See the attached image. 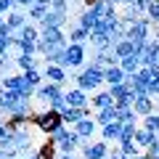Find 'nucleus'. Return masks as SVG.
Wrapping results in <instances>:
<instances>
[{
	"mask_svg": "<svg viewBox=\"0 0 159 159\" xmlns=\"http://www.w3.org/2000/svg\"><path fill=\"white\" fill-rule=\"evenodd\" d=\"M29 125H34L40 130V135H51V133H56L58 127H64V117L58 111H53V109H40V111L32 114V119H29Z\"/></svg>",
	"mask_w": 159,
	"mask_h": 159,
	"instance_id": "obj_1",
	"label": "nucleus"
},
{
	"mask_svg": "<svg viewBox=\"0 0 159 159\" xmlns=\"http://www.w3.org/2000/svg\"><path fill=\"white\" fill-rule=\"evenodd\" d=\"M103 74H106V69L96 66V64H85L74 80H77V88H82L85 93H96L98 88L106 82V80H103Z\"/></svg>",
	"mask_w": 159,
	"mask_h": 159,
	"instance_id": "obj_2",
	"label": "nucleus"
},
{
	"mask_svg": "<svg viewBox=\"0 0 159 159\" xmlns=\"http://www.w3.org/2000/svg\"><path fill=\"white\" fill-rule=\"evenodd\" d=\"M151 27H154V24L148 21L146 16L138 19L135 24H130V27H127L125 40H130L133 45H143V43H148V40H151Z\"/></svg>",
	"mask_w": 159,
	"mask_h": 159,
	"instance_id": "obj_3",
	"label": "nucleus"
},
{
	"mask_svg": "<svg viewBox=\"0 0 159 159\" xmlns=\"http://www.w3.org/2000/svg\"><path fill=\"white\" fill-rule=\"evenodd\" d=\"M34 130H37L34 125H27V127H21V130L13 133V148H16L21 157H29V154L34 151Z\"/></svg>",
	"mask_w": 159,
	"mask_h": 159,
	"instance_id": "obj_4",
	"label": "nucleus"
},
{
	"mask_svg": "<svg viewBox=\"0 0 159 159\" xmlns=\"http://www.w3.org/2000/svg\"><path fill=\"white\" fill-rule=\"evenodd\" d=\"M64 58H66V69H82L88 58L85 43H69L66 51H64Z\"/></svg>",
	"mask_w": 159,
	"mask_h": 159,
	"instance_id": "obj_5",
	"label": "nucleus"
},
{
	"mask_svg": "<svg viewBox=\"0 0 159 159\" xmlns=\"http://www.w3.org/2000/svg\"><path fill=\"white\" fill-rule=\"evenodd\" d=\"M64 93V85H56V82H43V85L37 88V90H34V101H40V103H51L53 98L56 96H61Z\"/></svg>",
	"mask_w": 159,
	"mask_h": 159,
	"instance_id": "obj_6",
	"label": "nucleus"
},
{
	"mask_svg": "<svg viewBox=\"0 0 159 159\" xmlns=\"http://www.w3.org/2000/svg\"><path fill=\"white\" fill-rule=\"evenodd\" d=\"M80 148H82V159H103V157H109V143L106 141H98V143L88 141Z\"/></svg>",
	"mask_w": 159,
	"mask_h": 159,
	"instance_id": "obj_7",
	"label": "nucleus"
},
{
	"mask_svg": "<svg viewBox=\"0 0 159 159\" xmlns=\"http://www.w3.org/2000/svg\"><path fill=\"white\" fill-rule=\"evenodd\" d=\"M98 127H101V125H98L93 117H85L82 122H77V125H74V133H77L82 141H90V138L98 133Z\"/></svg>",
	"mask_w": 159,
	"mask_h": 159,
	"instance_id": "obj_8",
	"label": "nucleus"
},
{
	"mask_svg": "<svg viewBox=\"0 0 159 159\" xmlns=\"http://www.w3.org/2000/svg\"><path fill=\"white\" fill-rule=\"evenodd\" d=\"M122 125H125V122H119V119H114V122L103 125V127H101V141H106V143H119V138H122Z\"/></svg>",
	"mask_w": 159,
	"mask_h": 159,
	"instance_id": "obj_9",
	"label": "nucleus"
},
{
	"mask_svg": "<svg viewBox=\"0 0 159 159\" xmlns=\"http://www.w3.org/2000/svg\"><path fill=\"white\" fill-rule=\"evenodd\" d=\"M90 64H96V66H101V69H109V66H117L119 58L114 56L111 48H101V51H96V56H93Z\"/></svg>",
	"mask_w": 159,
	"mask_h": 159,
	"instance_id": "obj_10",
	"label": "nucleus"
},
{
	"mask_svg": "<svg viewBox=\"0 0 159 159\" xmlns=\"http://www.w3.org/2000/svg\"><path fill=\"white\" fill-rule=\"evenodd\" d=\"M66 101H69V106H74V109H88V106H90V96H88L82 88H72V90H66Z\"/></svg>",
	"mask_w": 159,
	"mask_h": 159,
	"instance_id": "obj_11",
	"label": "nucleus"
},
{
	"mask_svg": "<svg viewBox=\"0 0 159 159\" xmlns=\"http://www.w3.org/2000/svg\"><path fill=\"white\" fill-rule=\"evenodd\" d=\"M45 80L48 82H56V85H64L66 82V77H69V69H64V66H58V64H45Z\"/></svg>",
	"mask_w": 159,
	"mask_h": 159,
	"instance_id": "obj_12",
	"label": "nucleus"
},
{
	"mask_svg": "<svg viewBox=\"0 0 159 159\" xmlns=\"http://www.w3.org/2000/svg\"><path fill=\"white\" fill-rule=\"evenodd\" d=\"M21 93H16V90H6V88H0V109L6 114H11L13 111V106H16L19 101H21Z\"/></svg>",
	"mask_w": 159,
	"mask_h": 159,
	"instance_id": "obj_13",
	"label": "nucleus"
},
{
	"mask_svg": "<svg viewBox=\"0 0 159 159\" xmlns=\"http://www.w3.org/2000/svg\"><path fill=\"white\" fill-rule=\"evenodd\" d=\"M98 13L93 11V8H82V13L77 16V27H82V29H88V32H93V29L98 27Z\"/></svg>",
	"mask_w": 159,
	"mask_h": 159,
	"instance_id": "obj_14",
	"label": "nucleus"
},
{
	"mask_svg": "<svg viewBox=\"0 0 159 159\" xmlns=\"http://www.w3.org/2000/svg\"><path fill=\"white\" fill-rule=\"evenodd\" d=\"M61 117H64V125L74 127V125H77V122H82V119H85V117H90V106H88V109H74V106H69L66 111L61 114Z\"/></svg>",
	"mask_w": 159,
	"mask_h": 159,
	"instance_id": "obj_15",
	"label": "nucleus"
},
{
	"mask_svg": "<svg viewBox=\"0 0 159 159\" xmlns=\"http://www.w3.org/2000/svg\"><path fill=\"white\" fill-rule=\"evenodd\" d=\"M154 106H157V101H154L151 96H135V103H133V109H135L138 117H148V114L154 111Z\"/></svg>",
	"mask_w": 159,
	"mask_h": 159,
	"instance_id": "obj_16",
	"label": "nucleus"
},
{
	"mask_svg": "<svg viewBox=\"0 0 159 159\" xmlns=\"http://www.w3.org/2000/svg\"><path fill=\"white\" fill-rule=\"evenodd\" d=\"M133 141H135L138 146L143 148V151H148L151 146H157V133L146 130V127H138V130H135V138H133Z\"/></svg>",
	"mask_w": 159,
	"mask_h": 159,
	"instance_id": "obj_17",
	"label": "nucleus"
},
{
	"mask_svg": "<svg viewBox=\"0 0 159 159\" xmlns=\"http://www.w3.org/2000/svg\"><path fill=\"white\" fill-rule=\"evenodd\" d=\"M69 21V13H58V11H48L45 16H43V21H40V29H45V27H61Z\"/></svg>",
	"mask_w": 159,
	"mask_h": 159,
	"instance_id": "obj_18",
	"label": "nucleus"
},
{
	"mask_svg": "<svg viewBox=\"0 0 159 159\" xmlns=\"http://www.w3.org/2000/svg\"><path fill=\"white\" fill-rule=\"evenodd\" d=\"M103 80H106V85H122V82L127 80V74H125V69L117 64V66H109V69H106Z\"/></svg>",
	"mask_w": 159,
	"mask_h": 159,
	"instance_id": "obj_19",
	"label": "nucleus"
},
{
	"mask_svg": "<svg viewBox=\"0 0 159 159\" xmlns=\"http://www.w3.org/2000/svg\"><path fill=\"white\" fill-rule=\"evenodd\" d=\"M6 24L13 29V32H19V29H24L29 24V16H27V13H21V11H11L6 16Z\"/></svg>",
	"mask_w": 159,
	"mask_h": 159,
	"instance_id": "obj_20",
	"label": "nucleus"
},
{
	"mask_svg": "<svg viewBox=\"0 0 159 159\" xmlns=\"http://www.w3.org/2000/svg\"><path fill=\"white\" fill-rule=\"evenodd\" d=\"M13 64H16L21 72H29V69H40L37 56H29V53H19V56L13 58Z\"/></svg>",
	"mask_w": 159,
	"mask_h": 159,
	"instance_id": "obj_21",
	"label": "nucleus"
},
{
	"mask_svg": "<svg viewBox=\"0 0 159 159\" xmlns=\"http://www.w3.org/2000/svg\"><path fill=\"white\" fill-rule=\"evenodd\" d=\"M90 106L96 109V111H101V109H109V106H114V98H111V93H109V90H101V93H96V96L90 98Z\"/></svg>",
	"mask_w": 159,
	"mask_h": 159,
	"instance_id": "obj_22",
	"label": "nucleus"
},
{
	"mask_svg": "<svg viewBox=\"0 0 159 159\" xmlns=\"http://www.w3.org/2000/svg\"><path fill=\"white\" fill-rule=\"evenodd\" d=\"M98 122V125H109V122H114V119H119V111H117V106H109V109H101V111H96V117H93Z\"/></svg>",
	"mask_w": 159,
	"mask_h": 159,
	"instance_id": "obj_23",
	"label": "nucleus"
},
{
	"mask_svg": "<svg viewBox=\"0 0 159 159\" xmlns=\"http://www.w3.org/2000/svg\"><path fill=\"white\" fill-rule=\"evenodd\" d=\"M117 148H119V151H122V154H127V157H130V159L141 154V146H138V143L133 141V138H122V141L117 143Z\"/></svg>",
	"mask_w": 159,
	"mask_h": 159,
	"instance_id": "obj_24",
	"label": "nucleus"
},
{
	"mask_svg": "<svg viewBox=\"0 0 159 159\" xmlns=\"http://www.w3.org/2000/svg\"><path fill=\"white\" fill-rule=\"evenodd\" d=\"M119 66L125 69V74H135L138 69H141V61H138V56L133 53V56H125V58H119Z\"/></svg>",
	"mask_w": 159,
	"mask_h": 159,
	"instance_id": "obj_25",
	"label": "nucleus"
},
{
	"mask_svg": "<svg viewBox=\"0 0 159 159\" xmlns=\"http://www.w3.org/2000/svg\"><path fill=\"white\" fill-rule=\"evenodd\" d=\"M135 53V45H133L130 40H119L117 45H114V56L117 58H125V56H133Z\"/></svg>",
	"mask_w": 159,
	"mask_h": 159,
	"instance_id": "obj_26",
	"label": "nucleus"
},
{
	"mask_svg": "<svg viewBox=\"0 0 159 159\" xmlns=\"http://www.w3.org/2000/svg\"><path fill=\"white\" fill-rule=\"evenodd\" d=\"M19 85H21V74H6V77H0V88H6V90L19 93Z\"/></svg>",
	"mask_w": 159,
	"mask_h": 159,
	"instance_id": "obj_27",
	"label": "nucleus"
},
{
	"mask_svg": "<svg viewBox=\"0 0 159 159\" xmlns=\"http://www.w3.org/2000/svg\"><path fill=\"white\" fill-rule=\"evenodd\" d=\"M21 74H24V80H27L32 88H40L43 82H45V74L40 72V69H29V72H21Z\"/></svg>",
	"mask_w": 159,
	"mask_h": 159,
	"instance_id": "obj_28",
	"label": "nucleus"
},
{
	"mask_svg": "<svg viewBox=\"0 0 159 159\" xmlns=\"http://www.w3.org/2000/svg\"><path fill=\"white\" fill-rule=\"evenodd\" d=\"M48 11H51V8H48V6H40V3H34V6L32 8H27V16H29V21H43V16H45V13Z\"/></svg>",
	"mask_w": 159,
	"mask_h": 159,
	"instance_id": "obj_29",
	"label": "nucleus"
},
{
	"mask_svg": "<svg viewBox=\"0 0 159 159\" xmlns=\"http://www.w3.org/2000/svg\"><path fill=\"white\" fill-rule=\"evenodd\" d=\"M141 127H146V130H151V133H157V135H159V111H151L148 117H143Z\"/></svg>",
	"mask_w": 159,
	"mask_h": 159,
	"instance_id": "obj_30",
	"label": "nucleus"
},
{
	"mask_svg": "<svg viewBox=\"0 0 159 159\" xmlns=\"http://www.w3.org/2000/svg\"><path fill=\"white\" fill-rule=\"evenodd\" d=\"M109 93H111V98L114 101H119V98H125V96H130V85L127 82H122V85H109Z\"/></svg>",
	"mask_w": 159,
	"mask_h": 159,
	"instance_id": "obj_31",
	"label": "nucleus"
},
{
	"mask_svg": "<svg viewBox=\"0 0 159 159\" xmlns=\"http://www.w3.org/2000/svg\"><path fill=\"white\" fill-rule=\"evenodd\" d=\"M19 37H21V40H32V43H37V40H40V29L34 27V24H27L24 29H19Z\"/></svg>",
	"mask_w": 159,
	"mask_h": 159,
	"instance_id": "obj_32",
	"label": "nucleus"
},
{
	"mask_svg": "<svg viewBox=\"0 0 159 159\" xmlns=\"http://www.w3.org/2000/svg\"><path fill=\"white\" fill-rule=\"evenodd\" d=\"M88 40H90V32L82 29V27H74L69 32V43H88Z\"/></svg>",
	"mask_w": 159,
	"mask_h": 159,
	"instance_id": "obj_33",
	"label": "nucleus"
},
{
	"mask_svg": "<svg viewBox=\"0 0 159 159\" xmlns=\"http://www.w3.org/2000/svg\"><path fill=\"white\" fill-rule=\"evenodd\" d=\"M146 19L154 24V27L159 24V0H151V3H148V8H146Z\"/></svg>",
	"mask_w": 159,
	"mask_h": 159,
	"instance_id": "obj_34",
	"label": "nucleus"
},
{
	"mask_svg": "<svg viewBox=\"0 0 159 159\" xmlns=\"http://www.w3.org/2000/svg\"><path fill=\"white\" fill-rule=\"evenodd\" d=\"M8 69H11V56H8V51H0V77H6Z\"/></svg>",
	"mask_w": 159,
	"mask_h": 159,
	"instance_id": "obj_35",
	"label": "nucleus"
},
{
	"mask_svg": "<svg viewBox=\"0 0 159 159\" xmlns=\"http://www.w3.org/2000/svg\"><path fill=\"white\" fill-rule=\"evenodd\" d=\"M117 111H119V109H117ZM119 122H138L135 109H122V111H119Z\"/></svg>",
	"mask_w": 159,
	"mask_h": 159,
	"instance_id": "obj_36",
	"label": "nucleus"
},
{
	"mask_svg": "<svg viewBox=\"0 0 159 159\" xmlns=\"http://www.w3.org/2000/svg\"><path fill=\"white\" fill-rule=\"evenodd\" d=\"M69 0H51V11H58V13H69Z\"/></svg>",
	"mask_w": 159,
	"mask_h": 159,
	"instance_id": "obj_37",
	"label": "nucleus"
},
{
	"mask_svg": "<svg viewBox=\"0 0 159 159\" xmlns=\"http://www.w3.org/2000/svg\"><path fill=\"white\" fill-rule=\"evenodd\" d=\"M16 0H0V13H3V16H8V13L11 11H16Z\"/></svg>",
	"mask_w": 159,
	"mask_h": 159,
	"instance_id": "obj_38",
	"label": "nucleus"
},
{
	"mask_svg": "<svg viewBox=\"0 0 159 159\" xmlns=\"http://www.w3.org/2000/svg\"><path fill=\"white\" fill-rule=\"evenodd\" d=\"M13 34H16V32H13V29H11V27H8V24H6V21L0 24V40H6V37H13Z\"/></svg>",
	"mask_w": 159,
	"mask_h": 159,
	"instance_id": "obj_39",
	"label": "nucleus"
},
{
	"mask_svg": "<svg viewBox=\"0 0 159 159\" xmlns=\"http://www.w3.org/2000/svg\"><path fill=\"white\" fill-rule=\"evenodd\" d=\"M109 159H130V157H127V154H122V151H119L117 146H114L111 151H109Z\"/></svg>",
	"mask_w": 159,
	"mask_h": 159,
	"instance_id": "obj_40",
	"label": "nucleus"
},
{
	"mask_svg": "<svg viewBox=\"0 0 159 159\" xmlns=\"http://www.w3.org/2000/svg\"><path fill=\"white\" fill-rule=\"evenodd\" d=\"M151 51H154V64H159V40L151 37Z\"/></svg>",
	"mask_w": 159,
	"mask_h": 159,
	"instance_id": "obj_41",
	"label": "nucleus"
},
{
	"mask_svg": "<svg viewBox=\"0 0 159 159\" xmlns=\"http://www.w3.org/2000/svg\"><path fill=\"white\" fill-rule=\"evenodd\" d=\"M37 0H16V6H21V8H32Z\"/></svg>",
	"mask_w": 159,
	"mask_h": 159,
	"instance_id": "obj_42",
	"label": "nucleus"
},
{
	"mask_svg": "<svg viewBox=\"0 0 159 159\" xmlns=\"http://www.w3.org/2000/svg\"><path fill=\"white\" fill-rule=\"evenodd\" d=\"M148 157H151V159H159V143H157V146H151V148H148Z\"/></svg>",
	"mask_w": 159,
	"mask_h": 159,
	"instance_id": "obj_43",
	"label": "nucleus"
},
{
	"mask_svg": "<svg viewBox=\"0 0 159 159\" xmlns=\"http://www.w3.org/2000/svg\"><path fill=\"white\" fill-rule=\"evenodd\" d=\"M96 3H98V0H82V6H85V8H93Z\"/></svg>",
	"mask_w": 159,
	"mask_h": 159,
	"instance_id": "obj_44",
	"label": "nucleus"
},
{
	"mask_svg": "<svg viewBox=\"0 0 159 159\" xmlns=\"http://www.w3.org/2000/svg\"><path fill=\"white\" fill-rule=\"evenodd\" d=\"M6 133H8V125H6V122H0V138L6 135Z\"/></svg>",
	"mask_w": 159,
	"mask_h": 159,
	"instance_id": "obj_45",
	"label": "nucleus"
},
{
	"mask_svg": "<svg viewBox=\"0 0 159 159\" xmlns=\"http://www.w3.org/2000/svg\"><path fill=\"white\" fill-rule=\"evenodd\" d=\"M114 6H127V3H133V0H111Z\"/></svg>",
	"mask_w": 159,
	"mask_h": 159,
	"instance_id": "obj_46",
	"label": "nucleus"
},
{
	"mask_svg": "<svg viewBox=\"0 0 159 159\" xmlns=\"http://www.w3.org/2000/svg\"><path fill=\"white\" fill-rule=\"evenodd\" d=\"M133 159H151V157H148V151H143V154H138V157H133Z\"/></svg>",
	"mask_w": 159,
	"mask_h": 159,
	"instance_id": "obj_47",
	"label": "nucleus"
},
{
	"mask_svg": "<svg viewBox=\"0 0 159 159\" xmlns=\"http://www.w3.org/2000/svg\"><path fill=\"white\" fill-rule=\"evenodd\" d=\"M154 37L159 40V24H157V27H154Z\"/></svg>",
	"mask_w": 159,
	"mask_h": 159,
	"instance_id": "obj_48",
	"label": "nucleus"
},
{
	"mask_svg": "<svg viewBox=\"0 0 159 159\" xmlns=\"http://www.w3.org/2000/svg\"><path fill=\"white\" fill-rule=\"evenodd\" d=\"M0 51H3V43H0Z\"/></svg>",
	"mask_w": 159,
	"mask_h": 159,
	"instance_id": "obj_49",
	"label": "nucleus"
},
{
	"mask_svg": "<svg viewBox=\"0 0 159 159\" xmlns=\"http://www.w3.org/2000/svg\"><path fill=\"white\" fill-rule=\"evenodd\" d=\"M143 3H151V0H143Z\"/></svg>",
	"mask_w": 159,
	"mask_h": 159,
	"instance_id": "obj_50",
	"label": "nucleus"
},
{
	"mask_svg": "<svg viewBox=\"0 0 159 159\" xmlns=\"http://www.w3.org/2000/svg\"><path fill=\"white\" fill-rule=\"evenodd\" d=\"M157 143H159V135H157Z\"/></svg>",
	"mask_w": 159,
	"mask_h": 159,
	"instance_id": "obj_51",
	"label": "nucleus"
},
{
	"mask_svg": "<svg viewBox=\"0 0 159 159\" xmlns=\"http://www.w3.org/2000/svg\"><path fill=\"white\" fill-rule=\"evenodd\" d=\"M157 109H159V101H157Z\"/></svg>",
	"mask_w": 159,
	"mask_h": 159,
	"instance_id": "obj_52",
	"label": "nucleus"
},
{
	"mask_svg": "<svg viewBox=\"0 0 159 159\" xmlns=\"http://www.w3.org/2000/svg\"><path fill=\"white\" fill-rule=\"evenodd\" d=\"M69 3H74V0H69Z\"/></svg>",
	"mask_w": 159,
	"mask_h": 159,
	"instance_id": "obj_53",
	"label": "nucleus"
},
{
	"mask_svg": "<svg viewBox=\"0 0 159 159\" xmlns=\"http://www.w3.org/2000/svg\"><path fill=\"white\" fill-rule=\"evenodd\" d=\"M103 159H109V157H103Z\"/></svg>",
	"mask_w": 159,
	"mask_h": 159,
	"instance_id": "obj_54",
	"label": "nucleus"
},
{
	"mask_svg": "<svg viewBox=\"0 0 159 159\" xmlns=\"http://www.w3.org/2000/svg\"><path fill=\"white\" fill-rule=\"evenodd\" d=\"M24 159H27V157H24Z\"/></svg>",
	"mask_w": 159,
	"mask_h": 159,
	"instance_id": "obj_55",
	"label": "nucleus"
}]
</instances>
